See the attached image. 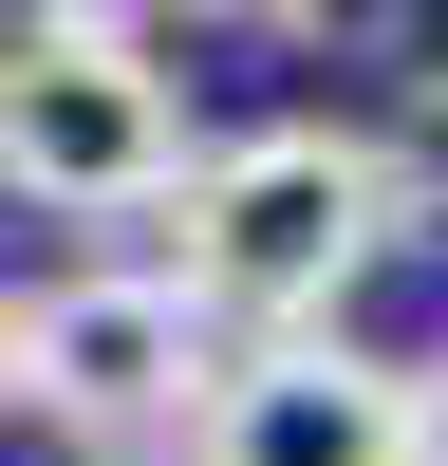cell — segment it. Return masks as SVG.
Returning <instances> with one entry per match:
<instances>
[{
	"label": "cell",
	"instance_id": "obj_6",
	"mask_svg": "<svg viewBox=\"0 0 448 466\" xmlns=\"http://www.w3.org/2000/svg\"><path fill=\"white\" fill-rule=\"evenodd\" d=\"M392 392H411V466H448V355H411Z\"/></svg>",
	"mask_w": 448,
	"mask_h": 466
},
{
	"label": "cell",
	"instance_id": "obj_7",
	"mask_svg": "<svg viewBox=\"0 0 448 466\" xmlns=\"http://www.w3.org/2000/svg\"><path fill=\"white\" fill-rule=\"evenodd\" d=\"M0 410H19V299H0Z\"/></svg>",
	"mask_w": 448,
	"mask_h": 466
},
{
	"label": "cell",
	"instance_id": "obj_3",
	"mask_svg": "<svg viewBox=\"0 0 448 466\" xmlns=\"http://www.w3.org/2000/svg\"><path fill=\"white\" fill-rule=\"evenodd\" d=\"M224 373V336L168 299V261H94V280L19 299V410H56L75 466H131L149 430H187Z\"/></svg>",
	"mask_w": 448,
	"mask_h": 466
},
{
	"label": "cell",
	"instance_id": "obj_5",
	"mask_svg": "<svg viewBox=\"0 0 448 466\" xmlns=\"http://www.w3.org/2000/svg\"><path fill=\"white\" fill-rule=\"evenodd\" d=\"M373 224H392V243H448V56L430 75H392V112H373Z\"/></svg>",
	"mask_w": 448,
	"mask_h": 466
},
{
	"label": "cell",
	"instance_id": "obj_1",
	"mask_svg": "<svg viewBox=\"0 0 448 466\" xmlns=\"http://www.w3.org/2000/svg\"><path fill=\"white\" fill-rule=\"evenodd\" d=\"M392 261L373 224V149L336 112H280V131L187 149L168 187V299L224 336V355H280V336H336V299Z\"/></svg>",
	"mask_w": 448,
	"mask_h": 466
},
{
	"label": "cell",
	"instance_id": "obj_4",
	"mask_svg": "<svg viewBox=\"0 0 448 466\" xmlns=\"http://www.w3.org/2000/svg\"><path fill=\"white\" fill-rule=\"evenodd\" d=\"M168 466H411V392L355 336H280V355H224Z\"/></svg>",
	"mask_w": 448,
	"mask_h": 466
},
{
	"label": "cell",
	"instance_id": "obj_2",
	"mask_svg": "<svg viewBox=\"0 0 448 466\" xmlns=\"http://www.w3.org/2000/svg\"><path fill=\"white\" fill-rule=\"evenodd\" d=\"M0 187L56 224H149L187 187V75L149 19H0Z\"/></svg>",
	"mask_w": 448,
	"mask_h": 466
},
{
	"label": "cell",
	"instance_id": "obj_8",
	"mask_svg": "<svg viewBox=\"0 0 448 466\" xmlns=\"http://www.w3.org/2000/svg\"><path fill=\"white\" fill-rule=\"evenodd\" d=\"M131 466H168V448H131Z\"/></svg>",
	"mask_w": 448,
	"mask_h": 466
}]
</instances>
